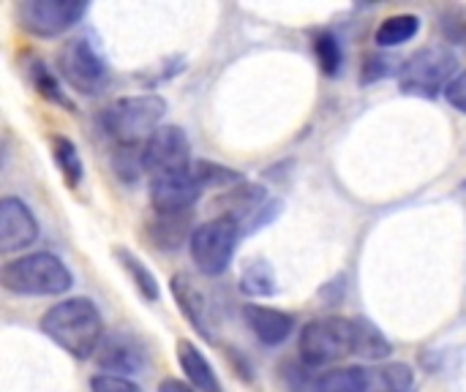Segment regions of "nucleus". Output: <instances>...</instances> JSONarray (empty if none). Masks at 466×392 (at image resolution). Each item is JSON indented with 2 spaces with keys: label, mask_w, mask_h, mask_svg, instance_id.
<instances>
[{
  "label": "nucleus",
  "mask_w": 466,
  "mask_h": 392,
  "mask_svg": "<svg viewBox=\"0 0 466 392\" xmlns=\"http://www.w3.org/2000/svg\"><path fill=\"white\" fill-rule=\"evenodd\" d=\"M300 363L306 368H328L355 355V319L319 317L300 330Z\"/></svg>",
  "instance_id": "4"
},
{
  "label": "nucleus",
  "mask_w": 466,
  "mask_h": 392,
  "mask_svg": "<svg viewBox=\"0 0 466 392\" xmlns=\"http://www.w3.org/2000/svg\"><path fill=\"white\" fill-rule=\"evenodd\" d=\"M194 175H197V180L202 183V188L205 191H232V188H238V186H243L246 183V177L238 172V169H232V166H224V164H216V161H205V158H199V161H194Z\"/></svg>",
  "instance_id": "24"
},
{
  "label": "nucleus",
  "mask_w": 466,
  "mask_h": 392,
  "mask_svg": "<svg viewBox=\"0 0 466 392\" xmlns=\"http://www.w3.org/2000/svg\"><path fill=\"white\" fill-rule=\"evenodd\" d=\"M445 101H448L453 109H459V112H464L466 115V71H461V74L448 85V90H445Z\"/></svg>",
  "instance_id": "31"
},
{
  "label": "nucleus",
  "mask_w": 466,
  "mask_h": 392,
  "mask_svg": "<svg viewBox=\"0 0 466 392\" xmlns=\"http://www.w3.org/2000/svg\"><path fill=\"white\" fill-rule=\"evenodd\" d=\"M420 33V16L418 14H393L382 19V25L374 33V44L382 49H396L401 44H410Z\"/></svg>",
  "instance_id": "20"
},
{
  "label": "nucleus",
  "mask_w": 466,
  "mask_h": 392,
  "mask_svg": "<svg viewBox=\"0 0 466 392\" xmlns=\"http://www.w3.org/2000/svg\"><path fill=\"white\" fill-rule=\"evenodd\" d=\"M145 145H115L112 150V172L117 175L120 183H137L139 175L145 172Z\"/></svg>",
  "instance_id": "27"
},
{
  "label": "nucleus",
  "mask_w": 466,
  "mask_h": 392,
  "mask_svg": "<svg viewBox=\"0 0 466 392\" xmlns=\"http://www.w3.org/2000/svg\"><path fill=\"white\" fill-rule=\"evenodd\" d=\"M167 115V101L158 93H137L115 98L104 115L101 126L115 145H145Z\"/></svg>",
  "instance_id": "3"
},
{
  "label": "nucleus",
  "mask_w": 466,
  "mask_h": 392,
  "mask_svg": "<svg viewBox=\"0 0 466 392\" xmlns=\"http://www.w3.org/2000/svg\"><path fill=\"white\" fill-rule=\"evenodd\" d=\"M57 71L68 87L96 95L109 82V63L90 35H74L57 49Z\"/></svg>",
  "instance_id": "6"
},
{
  "label": "nucleus",
  "mask_w": 466,
  "mask_h": 392,
  "mask_svg": "<svg viewBox=\"0 0 466 392\" xmlns=\"http://www.w3.org/2000/svg\"><path fill=\"white\" fill-rule=\"evenodd\" d=\"M90 392H142V387L126 377H112V374H96L90 379Z\"/></svg>",
  "instance_id": "30"
},
{
  "label": "nucleus",
  "mask_w": 466,
  "mask_h": 392,
  "mask_svg": "<svg viewBox=\"0 0 466 392\" xmlns=\"http://www.w3.org/2000/svg\"><path fill=\"white\" fill-rule=\"evenodd\" d=\"M41 333L76 360H87L104 341V319L93 300L68 297L41 317Z\"/></svg>",
  "instance_id": "1"
},
{
  "label": "nucleus",
  "mask_w": 466,
  "mask_h": 392,
  "mask_svg": "<svg viewBox=\"0 0 466 392\" xmlns=\"http://www.w3.org/2000/svg\"><path fill=\"white\" fill-rule=\"evenodd\" d=\"M0 284L5 292L19 297H57L74 286V276L60 256L35 251L5 262L0 270Z\"/></svg>",
  "instance_id": "2"
},
{
  "label": "nucleus",
  "mask_w": 466,
  "mask_h": 392,
  "mask_svg": "<svg viewBox=\"0 0 466 392\" xmlns=\"http://www.w3.org/2000/svg\"><path fill=\"white\" fill-rule=\"evenodd\" d=\"M369 371V392H412L415 371L407 363H385Z\"/></svg>",
  "instance_id": "22"
},
{
  "label": "nucleus",
  "mask_w": 466,
  "mask_h": 392,
  "mask_svg": "<svg viewBox=\"0 0 466 392\" xmlns=\"http://www.w3.org/2000/svg\"><path fill=\"white\" fill-rule=\"evenodd\" d=\"M145 153V172L150 177L188 172L194 166L188 134L180 126H161L142 147Z\"/></svg>",
  "instance_id": "10"
},
{
  "label": "nucleus",
  "mask_w": 466,
  "mask_h": 392,
  "mask_svg": "<svg viewBox=\"0 0 466 392\" xmlns=\"http://www.w3.org/2000/svg\"><path fill=\"white\" fill-rule=\"evenodd\" d=\"M27 79H30V85L35 87V93H38L44 101L57 104V106H63V109H68V112H74V109H76V106H74V101L68 98V93H66L63 82L52 74V68H49L44 60L33 57V60L27 63Z\"/></svg>",
  "instance_id": "19"
},
{
  "label": "nucleus",
  "mask_w": 466,
  "mask_h": 392,
  "mask_svg": "<svg viewBox=\"0 0 466 392\" xmlns=\"http://www.w3.org/2000/svg\"><path fill=\"white\" fill-rule=\"evenodd\" d=\"M311 392H369V371L360 366L325 371L314 382Z\"/></svg>",
  "instance_id": "23"
},
{
  "label": "nucleus",
  "mask_w": 466,
  "mask_h": 392,
  "mask_svg": "<svg viewBox=\"0 0 466 392\" xmlns=\"http://www.w3.org/2000/svg\"><path fill=\"white\" fill-rule=\"evenodd\" d=\"M459 57L448 46H426L399 68V90L415 98H437L459 76Z\"/></svg>",
  "instance_id": "5"
},
{
  "label": "nucleus",
  "mask_w": 466,
  "mask_h": 392,
  "mask_svg": "<svg viewBox=\"0 0 466 392\" xmlns=\"http://www.w3.org/2000/svg\"><path fill=\"white\" fill-rule=\"evenodd\" d=\"M240 237H243L240 226L235 221L224 218V216L199 224L191 243H188V251H191V259H194L197 270L205 278L224 276L227 267L232 265V259H235Z\"/></svg>",
  "instance_id": "7"
},
{
  "label": "nucleus",
  "mask_w": 466,
  "mask_h": 392,
  "mask_svg": "<svg viewBox=\"0 0 466 392\" xmlns=\"http://www.w3.org/2000/svg\"><path fill=\"white\" fill-rule=\"evenodd\" d=\"M38 240V221L19 196L0 199V254L30 248Z\"/></svg>",
  "instance_id": "14"
},
{
  "label": "nucleus",
  "mask_w": 466,
  "mask_h": 392,
  "mask_svg": "<svg viewBox=\"0 0 466 392\" xmlns=\"http://www.w3.org/2000/svg\"><path fill=\"white\" fill-rule=\"evenodd\" d=\"M388 74H393V60L385 55H369L363 60V71H360V85H371L385 79Z\"/></svg>",
  "instance_id": "29"
},
{
  "label": "nucleus",
  "mask_w": 466,
  "mask_h": 392,
  "mask_svg": "<svg viewBox=\"0 0 466 392\" xmlns=\"http://www.w3.org/2000/svg\"><path fill=\"white\" fill-rule=\"evenodd\" d=\"M240 292L248 297H273L279 292L276 273L268 259H251L240 273Z\"/></svg>",
  "instance_id": "26"
},
{
  "label": "nucleus",
  "mask_w": 466,
  "mask_h": 392,
  "mask_svg": "<svg viewBox=\"0 0 466 392\" xmlns=\"http://www.w3.org/2000/svg\"><path fill=\"white\" fill-rule=\"evenodd\" d=\"M156 392H197V390H194L188 382H180V379H164Z\"/></svg>",
  "instance_id": "32"
},
{
  "label": "nucleus",
  "mask_w": 466,
  "mask_h": 392,
  "mask_svg": "<svg viewBox=\"0 0 466 392\" xmlns=\"http://www.w3.org/2000/svg\"><path fill=\"white\" fill-rule=\"evenodd\" d=\"M96 363H98L101 374L131 379L134 374L145 371L147 352H145V347L134 336H128V333H109V336H104V341H101V347L96 352Z\"/></svg>",
  "instance_id": "13"
},
{
  "label": "nucleus",
  "mask_w": 466,
  "mask_h": 392,
  "mask_svg": "<svg viewBox=\"0 0 466 392\" xmlns=\"http://www.w3.org/2000/svg\"><path fill=\"white\" fill-rule=\"evenodd\" d=\"M221 216L235 221L243 235H251L279 216V202L270 199L268 188L259 183H243L221 196Z\"/></svg>",
  "instance_id": "9"
},
{
  "label": "nucleus",
  "mask_w": 466,
  "mask_h": 392,
  "mask_svg": "<svg viewBox=\"0 0 466 392\" xmlns=\"http://www.w3.org/2000/svg\"><path fill=\"white\" fill-rule=\"evenodd\" d=\"M85 0H25L16 5L19 27L35 38H57L87 14Z\"/></svg>",
  "instance_id": "8"
},
{
  "label": "nucleus",
  "mask_w": 466,
  "mask_h": 392,
  "mask_svg": "<svg viewBox=\"0 0 466 392\" xmlns=\"http://www.w3.org/2000/svg\"><path fill=\"white\" fill-rule=\"evenodd\" d=\"M355 355L369 363H382L393 355V347L371 319H355Z\"/></svg>",
  "instance_id": "21"
},
{
  "label": "nucleus",
  "mask_w": 466,
  "mask_h": 392,
  "mask_svg": "<svg viewBox=\"0 0 466 392\" xmlns=\"http://www.w3.org/2000/svg\"><path fill=\"white\" fill-rule=\"evenodd\" d=\"M115 259L120 262V267L126 270V276L131 278V284L137 286V292H139V297L145 300V303H158V297H161V289H158V281H156V273L134 254V251H128V248H123V246H117L115 248Z\"/></svg>",
  "instance_id": "18"
},
{
  "label": "nucleus",
  "mask_w": 466,
  "mask_h": 392,
  "mask_svg": "<svg viewBox=\"0 0 466 392\" xmlns=\"http://www.w3.org/2000/svg\"><path fill=\"white\" fill-rule=\"evenodd\" d=\"M205 194L194 169L150 177V205L156 213H191V207Z\"/></svg>",
  "instance_id": "12"
},
{
  "label": "nucleus",
  "mask_w": 466,
  "mask_h": 392,
  "mask_svg": "<svg viewBox=\"0 0 466 392\" xmlns=\"http://www.w3.org/2000/svg\"><path fill=\"white\" fill-rule=\"evenodd\" d=\"M314 55H317V63H319L322 74H328V76H339L341 74L344 46H341V41L330 30H322V33L314 35Z\"/></svg>",
  "instance_id": "28"
},
{
  "label": "nucleus",
  "mask_w": 466,
  "mask_h": 392,
  "mask_svg": "<svg viewBox=\"0 0 466 392\" xmlns=\"http://www.w3.org/2000/svg\"><path fill=\"white\" fill-rule=\"evenodd\" d=\"M197 226L191 221V213H156V218L147 224L150 243L161 251H177L180 246L191 243Z\"/></svg>",
  "instance_id": "17"
},
{
  "label": "nucleus",
  "mask_w": 466,
  "mask_h": 392,
  "mask_svg": "<svg viewBox=\"0 0 466 392\" xmlns=\"http://www.w3.org/2000/svg\"><path fill=\"white\" fill-rule=\"evenodd\" d=\"M177 366L186 377V382L197 392H224V385L213 368V363L205 357V352L194 341H177Z\"/></svg>",
  "instance_id": "16"
},
{
  "label": "nucleus",
  "mask_w": 466,
  "mask_h": 392,
  "mask_svg": "<svg viewBox=\"0 0 466 392\" xmlns=\"http://www.w3.org/2000/svg\"><path fill=\"white\" fill-rule=\"evenodd\" d=\"M49 145H52V158H55L57 169L63 175V180L71 188H76L82 183V177H85V164H82V156H79L76 145L68 136H60V134L52 136Z\"/></svg>",
  "instance_id": "25"
},
{
  "label": "nucleus",
  "mask_w": 466,
  "mask_h": 392,
  "mask_svg": "<svg viewBox=\"0 0 466 392\" xmlns=\"http://www.w3.org/2000/svg\"><path fill=\"white\" fill-rule=\"evenodd\" d=\"M169 289H172V297H175L180 314L194 327V333L202 341L216 344V308H213L210 297L205 295V289L186 273L172 276Z\"/></svg>",
  "instance_id": "11"
},
{
  "label": "nucleus",
  "mask_w": 466,
  "mask_h": 392,
  "mask_svg": "<svg viewBox=\"0 0 466 392\" xmlns=\"http://www.w3.org/2000/svg\"><path fill=\"white\" fill-rule=\"evenodd\" d=\"M243 319L251 327L254 338L262 347H281L289 341V336L295 333L298 322L292 314L270 308V306H246L243 308Z\"/></svg>",
  "instance_id": "15"
}]
</instances>
